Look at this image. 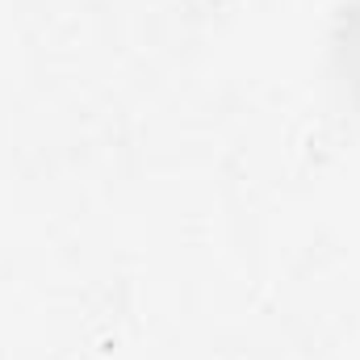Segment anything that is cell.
I'll return each mask as SVG.
<instances>
[{
	"label": "cell",
	"mask_w": 360,
	"mask_h": 360,
	"mask_svg": "<svg viewBox=\"0 0 360 360\" xmlns=\"http://www.w3.org/2000/svg\"><path fill=\"white\" fill-rule=\"evenodd\" d=\"M335 63L360 96V0H348L335 21Z\"/></svg>",
	"instance_id": "cell-1"
}]
</instances>
